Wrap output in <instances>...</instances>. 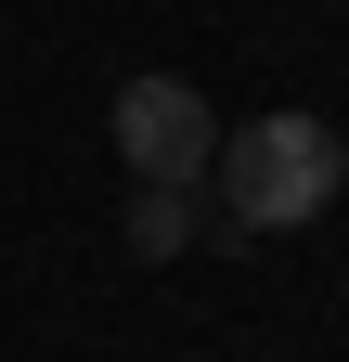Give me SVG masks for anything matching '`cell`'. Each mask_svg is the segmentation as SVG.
<instances>
[{
  "instance_id": "6da1fadb",
  "label": "cell",
  "mask_w": 349,
  "mask_h": 362,
  "mask_svg": "<svg viewBox=\"0 0 349 362\" xmlns=\"http://www.w3.org/2000/svg\"><path fill=\"white\" fill-rule=\"evenodd\" d=\"M220 220L233 233H297V220H324L336 207V181H349V143H336V117H259V129H220Z\"/></svg>"
},
{
  "instance_id": "7a4b0ae2",
  "label": "cell",
  "mask_w": 349,
  "mask_h": 362,
  "mask_svg": "<svg viewBox=\"0 0 349 362\" xmlns=\"http://www.w3.org/2000/svg\"><path fill=\"white\" fill-rule=\"evenodd\" d=\"M104 129H117V156H129V181H168V194H194V181L220 168V117L194 104V78H129Z\"/></svg>"
},
{
  "instance_id": "3957f363",
  "label": "cell",
  "mask_w": 349,
  "mask_h": 362,
  "mask_svg": "<svg viewBox=\"0 0 349 362\" xmlns=\"http://www.w3.org/2000/svg\"><path fill=\"white\" fill-rule=\"evenodd\" d=\"M129 259H194V194L143 181V194H129Z\"/></svg>"
}]
</instances>
